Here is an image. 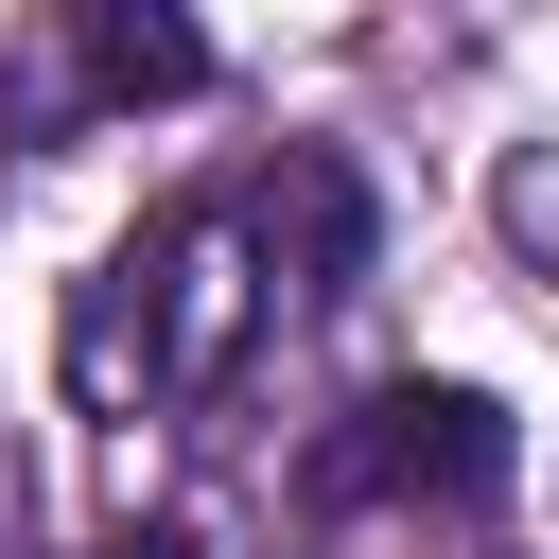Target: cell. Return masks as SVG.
<instances>
[{
    "label": "cell",
    "instance_id": "obj_1",
    "mask_svg": "<svg viewBox=\"0 0 559 559\" xmlns=\"http://www.w3.org/2000/svg\"><path fill=\"white\" fill-rule=\"evenodd\" d=\"M349 472H367V489H402V507H489V489L524 472V437H507L472 384H384V402H367V437H349Z\"/></svg>",
    "mask_w": 559,
    "mask_h": 559
},
{
    "label": "cell",
    "instance_id": "obj_2",
    "mask_svg": "<svg viewBox=\"0 0 559 559\" xmlns=\"http://www.w3.org/2000/svg\"><path fill=\"white\" fill-rule=\"evenodd\" d=\"M87 87H105V105H192V87H210V35L105 0V17H87Z\"/></svg>",
    "mask_w": 559,
    "mask_h": 559
},
{
    "label": "cell",
    "instance_id": "obj_3",
    "mask_svg": "<svg viewBox=\"0 0 559 559\" xmlns=\"http://www.w3.org/2000/svg\"><path fill=\"white\" fill-rule=\"evenodd\" d=\"M87 559H210V542H192V524H105Z\"/></svg>",
    "mask_w": 559,
    "mask_h": 559
}]
</instances>
